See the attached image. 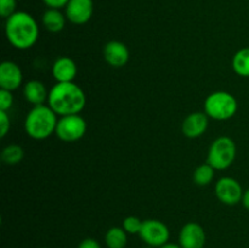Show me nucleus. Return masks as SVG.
I'll return each mask as SVG.
<instances>
[{
    "mask_svg": "<svg viewBox=\"0 0 249 248\" xmlns=\"http://www.w3.org/2000/svg\"><path fill=\"white\" fill-rule=\"evenodd\" d=\"M48 104L60 117L79 114L87 104V96L74 82L56 83L49 91Z\"/></svg>",
    "mask_w": 249,
    "mask_h": 248,
    "instance_id": "f257e3e1",
    "label": "nucleus"
},
{
    "mask_svg": "<svg viewBox=\"0 0 249 248\" xmlns=\"http://www.w3.org/2000/svg\"><path fill=\"white\" fill-rule=\"evenodd\" d=\"M5 35L14 48L18 50H27L38 41V23L28 12L16 11L6 18Z\"/></svg>",
    "mask_w": 249,
    "mask_h": 248,
    "instance_id": "f03ea898",
    "label": "nucleus"
},
{
    "mask_svg": "<svg viewBox=\"0 0 249 248\" xmlns=\"http://www.w3.org/2000/svg\"><path fill=\"white\" fill-rule=\"evenodd\" d=\"M57 114L49 105L34 106L24 119V130L34 140H44L53 135L57 126Z\"/></svg>",
    "mask_w": 249,
    "mask_h": 248,
    "instance_id": "7ed1b4c3",
    "label": "nucleus"
},
{
    "mask_svg": "<svg viewBox=\"0 0 249 248\" xmlns=\"http://www.w3.org/2000/svg\"><path fill=\"white\" fill-rule=\"evenodd\" d=\"M237 108V100L228 91L212 92L204 101V112L209 118L215 121H228L232 118Z\"/></svg>",
    "mask_w": 249,
    "mask_h": 248,
    "instance_id": "20e7f679",
    "label": "nucleus"
},
{
    "mask_svg": "<svg viewBox=\"0 0 249 248\" xmlns=\"http://www.w3.org/2000/svg\"><path fill=\"white\" fill-rule=\"evenodd\" d=\"M236 152L237 148L235 141L229 136H220L212 142L207 163H209L215 170H225L235 162Z\"/></svg>",
    "mask_w": 249,
    "mask_h": 248,
    "instance_id": "39448f33",
    "label": "nucleus"
},
{
    "mask_svg": "<svg viewBox=\"0 0 249 248\" xmlns=\"http://www.w3.org/2000/svg\"><path fill=\"white\" fill-rule=\"evenodd\" d=\"M87 129L88 124L82 116L70 114V116L60 117L55 134L60 140L65 142H74L85 135Z\"/></svg>",
    "mask_w": 249,
    "mask_h": 248,
    "instance_id": "423d86ee",
    "label": "nucleus"
},
{
    "mask_svg": "<svg viewBox=\"0 0 249 248\" xmlns=\"http://www.w3.org/2000/svg\"><path fill=\"white\" fill-rule=\"evenodd\" d=\"M139 235L145 243L160 248L169 241L170 231L163 221L157 219H147L142 221V228Z\"/></svg>",
    "mask_w": 249,
    "mask_h": 248,
    "instance_id": "0eeeda50",
    "label": "nucleus"
},
{
    "mask_svg": "<svg viewBox=\"0 0 249 248\" xmlns=\"http://www.w3.org/2000/svg\"><path fill=\"white\" fill-rule=\"evenodd\" d=\"M215 195L221 203L228 204V206H235V204L242 202L243 190L237 180L230 177H221L215 184Z\"/></svg>",
    "mask_w": 249,
    "mask_h": 248,
    "instance_id": "6e6552de",
    "label": "nucleus"
},
{
    "mask_svg": "<svg viewBox=\"0 0 249 248\" xmlns=\"http://www.w3.org/2000/svg\"><path fill=\"white\" fill-rule=\"evenodd\" d=\"M179 245L182 248H203L206 245V231L194 221L185 224L180 231Z\"/></svg>",
    "mask_w": 249,
    "mask_h": 248,
    "instance_id": "1a4fd4ad",
    "label": "nucleus"
},
{
    "mask_svg": "<svg viewBox=\"0 0 249 248\" xmlns=\"http://www.w3.org/2000/svg\"><path fill=\"white\" fill-rule=\"evenodd\" d=\"M94 11L92 0H70L66 5V17L74 24H84L91 18Z\"/></svg>",
    "mask_w": 249,
    "mask_h": 248,
    "instance_id": "9d476101",
    "label": "nucleus"
},
{
    "mask_svg": "<svg viewBox=\"0 0 249 248\" xmlns=\"http://www.w3.org/2000/svg\"><path fill=\"white\" fill-rule=\"evenodd\" d=\"M130 53L128 46L118 40H112L105 45L104 58L109 66L114 68H121L128 63Z\"/></svg>",
    "mask_w": 249,
    "mask_h": 248,
    "instance_id": "9b49d317",
    "label": "nucleus"
},
{
    "mask_svg": "<svg viewBox=\"0 0 249 248\" xmlns=\"http://www.w3.org/2000/svg\"><path fill=\"white\" fill-rule=\"evenodd\" d=\"M22 71L17 63L12 61H4L0 65V88L9 91H14L22 84Z\"/></svg>",
    "mask_w": 249,
    "mask_h": 248,
    "instance_id": "f8f14e48",
    "label": "nucleus"
},
{
    "mask_svg": "<svg viewBox=\"0 0 249 248\" xmlns=\"http://www.w3.org/2000/svg\"><path fill=\"white\" fill-rule=\"evenodd\" d=\"M208 118L206 112H194L184 119L181 125L182 134L190 139H196L203 135L208 128Z\"/></svg>",
    "mask_w": 249,
    "mask_h": 248,
    "instance_id": "ddd939ff",
    "label": "nucleus"
},
{
    "mask_svg": "<svg viewBox=\"0 0 249 248\" xmlns=\"http://www.w3.org/2000/svg\"><path fill=\"white\" fill-rule=\"evenodd\" d=\"M77 73V63L68 56H61L53 65V77L57 83L73 82Z\"/></svg>",
    "mask_w": 249,
    "mask_h": 248,
    "instance_id": "4468645a",
    "label": "nucleus"
},
{
    "mask_svg": "<svg viewBox=\"0 0 249 248\" xmlns=\"http://www.w3.org/2000/svg\"><path fill=\"white\" fill-rule=\"evenodd\" d=\"M23 96L33 106H39L48 101L49 92L44 83L39 80H29L23 87Z\"/></svg>",
    "mask_w": 249,
    "mask_h": 248,
    "instance_id": "2eb2a0df",
    "label": "nucleus"
},
{
    "mask_svg": "<svg viewBox=\"0 0 249 248\" xmlns=\"http://www.w3.org/2000/svg\"><path fill=\"white\" fill-rule=\"evenodd\" d=\"M43 24L46 31L51 33H58L65 28L66 17L58 9H49L43 15Z\"/></svg>",
    "mask_w": 249,
    "mask_h": 248,
    "instance_id": "dca6fc26",
    "label": "nucleus"
},
{
    "mask_svg": "<svg viewBox=\"0 0 249 248\" xmlns=\"http://www.w3.org/2000/svg\"><path fill=\"white\" fill-rule=\"evenodd\" d=\"M128 233L123 228L113 226L105 235V242L108 248H125L128 242Z\"/></svg>",
    "mask_w": 249,
    "mask_h": 248,
    "instance_id": "f3484780",
    "label": "nucleus"
},
{
    "mask_svg": "<svg viewBox=\"0 0 249 248\" xmlns=\"http://www.w3.org/2000/svg\"><path fill=\"white\" fill-rule=\"evenodd\" d=\"M232 68L240 77L249 78V48H242L232 58Z\"/></svg>",
    "mask_w": 249,
    "mask_h": 248,
    "instance_id": "a211bd4d",
    "label": "nucleus"
},
{
    "mask_svg": "<svg viewBox=\"0 0 249 248\" xmlns=\"http://www.w3.org/2000/svg\"><path fill=\"white\" fill-rule=\"evenodd\" d=\"M24 151L23 148L16 143L7 145L4 150L1 151V160L2 163L7 165H16L23 159Z\"/></svg>",
    "mask_w": 249,
    "mask_h": 248,
    "instance_id": "6ab92c4d",
    "label": "nucleus"
},
{
    "mask_svg": "<svg viewBox=\"0 0 249 248\" xmlns=\"http://www.w3.org/2000/svg\"><path fill=\"white\" fill-rule=\"evenodd\" d=\"M214 175H215V169L209 163H204L195 170L194 181L198 186H207L213 181Z\"/></svg>",
    "mask_w": 249,
    "mask_h": 248,
    "instance_id": "aec40b11",
    "label": "nucleus"
},
{
    "mask_svg": "<svg viewBox=\"0 0 249 248\" xmlns=\"http://www.w3.org/2000/svg\"><path fill=\"white\" fill-rule=\"evenodd\" d=\"M122 228L126 231V233H130V235L140 233L141 228H142V220L133 215L126 216L123 220V226Z\"/></svg>",
    "mask_w": 249,
    "mask_h": 248,
    "instance_id": "412c9836",
    "label": "nucleus"
},
{
    "mask_svg": "<svg viewBox=\"0 0 249 248\" xmlns=\"http://www.w3.org/2000/svg\"><path fill=\"white\" fill-rule=\"evenodd\" d=\"M14 105V96L12 91L0 89V111H9Z\"/></svg>",
    "mask_w": 249,
    "mask_h": 248,
    "instance_id": "4be33fe9",
    "label": "nucleus"
},
{
    "mask_svg": "<svg viewBox=\"0 0 249 248\" xmlns=\"http://www.w3.org/2000/svg\"><path fill=\"white\" fill-rule=\"evenodd\" d=\"M16 9V0H0V15L4 18H9L14 15Z\"/></svg>",
    "mask_w": 249,
    "mask_h": 248,
    "instance_id": "5701e85b",
    "label": "nucleus"
},
{
    "mask_svg": "<svg viewBox=\"0 0 249 248\" xmlns=\"http://www.w3.org/2000/svg\"><path fill=\"white\" fill-rule=\"evenodd\" d=\"M11 128V122H10V116L6 111H0V136L5 138Z\"/></svg>",
    "mask_w": 249,
    "mask_h": 248,
    "instance_id": "b1692460",
    "label": "nucleus"
},
{
    "mask_svg": "<svg viewBox=\"0 0 249 248\" xmlns=\"http://www.w3.org/2000/svg\"><path fill=\"white\" fill-rule=\"evenodd\" d=\"M78 248H101V246H100V243L97 242L95 238L88 237L84 238V240L79 243Z\"/></svg>",
    "mask_w": 249,
    "mask_h": 248,
    "instance_id": "393cba45",
    "label": "nucleus"
},
{
    "mask_svg": "<svg viewBox=\"0 0 249 248\" xmlns=\"http://www.w3.org/2000/svg\"><path fill=\"white\" fill-rule=\"evenodd\" d=\"M50 9H61L68 4L70 0H43Z\"/></svg>",
    "mask_w": 249,
    "mask_h": 248,
    "instance_id": "a878e982",
    "label": "nucleus"
},
{
    "mask_svg": "<svg viewBox=\"0 0 249 248\" xmlns=\"http://www.w3.org/2000/svg\"><path fill=\"white\" fill-rule=\"evenodd\" d=\"M242 204L245 206L246 209H248V211H249V189H247L245 192H243Z\"/></svg>",
    "mask_w": 249,
    "mask_h": 248,
    "instance_id": "bb28decb",
    "label": "nucleus"
},
{
    "mask_svg": "<svg viewBox=\"0 0 249 248\" xmlns=\"http://www.w3.org/2000/svg\"><path fill=\"white\" fill-rule=\"evenodd\" d=\"M160 248H182L180 245H175V243H170V242H167L165 245L160 246Z\"/></svg>",
    "mask_w": 249,
    "mask_h": 248,
    "instance_id": "cd10ccee",
    "label": "nucleus"
},
{
    "mask_svg": "<svg viewBox=\"0 0 249 248\" xmlns=\"http://www.w3.org/2000/svg\"><path fill=\"white\" fill-rule=\"evenodd\" d=\"M40 248H46V247H40Z\"/></svg>",
    "mask_w": 249,
    "mask_h": 248,
    "instance_id": "c85d7f7f",
    "label": "nucleus"
}]
</instances>
